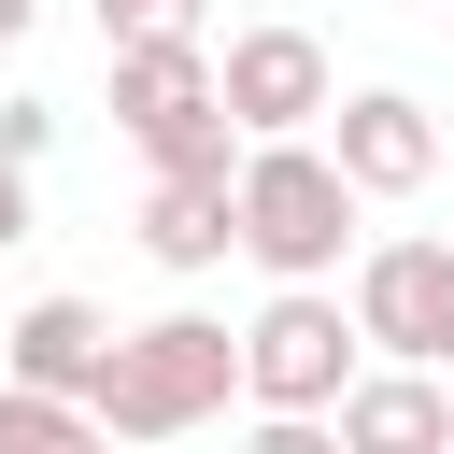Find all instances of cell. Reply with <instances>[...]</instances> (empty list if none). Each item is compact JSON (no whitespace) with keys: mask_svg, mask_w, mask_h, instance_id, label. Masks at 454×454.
<instances>
[{"mask_svg":"<svg viewBox=\"0 0 454 454\" xmlns=\"http://www.w3.org/2000/svg\"><path fill=\"white\" fill-rule=\"evenodd\" d=\"M326 156L355 199H411V184H440V114L411 85H355V99H326Z\"/></svg>","mask_w":454,"mask_h":454,"instance_id":"obj_7","label":"cell"},{"mask_svg":"<svg viewBox=\"0 0 454 454\" xmlns=\"http://www.w3.org/2000/svg\"><path fill=\"white\" fill-rule=\"evenodd\" d=\"M227 397H241V326H213V312L114 326V355H99V383H85V411H99L114 440H184V426H213Z\"/></svg>","mask_w":454,"mask_h":454,"instance_id":"obj_1","label":"cell"},{"mask_svg":"<svg viewBox=\"0 0 454 454\" xmlns=\"http://www.w3.org/2000/svg\"><path fill=\"white\" fill-rule=\"evenodd\" d=\"M340 454H454V383L440 369H355L340 383Z\"/></svg>","mask_w":454,"mask_h":454,"instance_id":"obj_8","label":"cell"},{"mask_svg":"<svg viewBox=\"0 0 454 454\" xmlns=\"http://www.w3.org/2000/svg\"><path fill=\"white\" fill-rule=\"evenodd\" d=\"M114 128L156 156V170H241V128H227V85H213V43H114Z\"/></svg>","mask_w":454,"mask_h":454,"instance_id":"obj_3","label":"cell"},{"mask_svg":"<svg viewBox=\"0 0 454 454\" xmlns=\"http://www.w3.org/2000/svg\"><path fill=\"white\" fill-rule=\"evenodd\" d=\"M142 255L184 270V284L227 270V255H241V199H227V170H156V184H142Z\"/></svg>","mask_w":454,"mask_h":454,"instance_id":"obj_9","label":"cell"},{"mask_svg":"<svg viewBox=\"0 0 454 454\" xmlns=\"http://www.w3.org/2000/svg\"><path fill=\"white\" fill-rule=\"evenodd\" d=\"M227 199H241V255H255L270 284H326V270L355 255V213H369L312 128H284V142H241Z\"/></svg>","mask_w":454,"mask_h":454,"instance_id":"obj_2","label":"cell"},{"mask_svg":"<svg viewBox=\"0 0 454 454\" xmlns=\"http://www.w3.org/2000/svg\"><path fill=\"white\" fill-rule=\"evenodd\" d=\"M355 340L397 369H454V241H369L355 255Z\"/></svg>","mask_w":454,"mask_h":454,"instance_id":"obj_5","label":"cell"},{"mask_svg":"<svg viewBox=\"0 0 454 454\" xmlns=\"http://www.w3.org/2000/svg\"><path fill=\"white\" fill-rule=\"evenodd\" d=\"M0 454H114V426L57 383H0Z\"/></svg>","mask_w":454,"mask_h":454,"instance_id":"obj_11","label":"cell"},{"mask_svg":"<svg viewBox=\"0 0 454 454\" xmlns=\"http://www.w3.org/2000/svg\"><path fill=\"white\" fill-rule=\"evenodd\" d=\"M199 28V0H99V57L114 43H184Z\"/></svg>","mask_w":454,"mask_h":454,"instance_id":"obj_12","label":"cell"},{"mask_svg":"<svg viewBox=\"0 0 454 454\" xmlns=\"http://www.w3.org/2000/svg\"><path fill=\"white\" fill-rule=\"evenodd\" d=\"M28 14H43V0H0V57H14V43H28Z\"/></svg>","mask_w":454,"mask_h":454,"instance_id":"obj_15","label":"cell"},{"mask_svg":"<svg viewBox=\"0 0 454 454\" xmlns=\"http://www.w3.org/2000/svg\"><path fill=\"white\" fill-rule=\"evenodd\" d=\"M355 298H326V284H270V312L241 326V397L255 411H340V383H355Z\"/></svg>","mask_w":454,"mask_h":454,"instance_id":"obj_4","label":"cell"},{"mask_svg":"<svg viewBox=\"0 0 454 454\" xmlns=\"http://www.w3.org/2000/svg\"><path fill=\"white\" fill-rule=\"evenodd\" d=\"M43 142H57V99H0V156H14V170H28V156H43Z\"/></svg>","mask_w":454,"mask_h":454,"instance_id":"obj_14","label":"cell"},{"mask_svg":"<svg viewBox=\"0 0 454 454\" xmlns=\"http://www.w3.org/2000/svg\"><path fill=\"white\" fill-rule=\"evenodd\" d=\"M99 355H114L99 298H28V312L0 326V383H57V397H85V383H99Z\"/></svg>","mask_w":454,"mask_h":454,"instance_id":"obj_10","label":"cell"},{"mask_svg":"<svg viewBox=\"0 0 454 454\" xmlns=\"http://www.w3.org/2000/svg\"><path fill=\"white\" fill-rule=\"evenodd\" d=\"M241 454H340V411H255Z\"/></svg>","mask_w":454,"mask_h":454,"instance_id":"obj_13","label":"cell"},{"mask_svg":"<svg viewBox=\"0 0 454 454\" xmlns=\"http://www.w3.org/2000/svg\"><path fill=\"white\" fill-rule=\"evenodd\" d=\"M213 85H227V128L241 142H284V128H326V43L312 28H227V57H213Z\"/></svg>","mask_w":454,"mask_h":454,"instance_id":"obj_6","label":"cell"}]
</instances>
